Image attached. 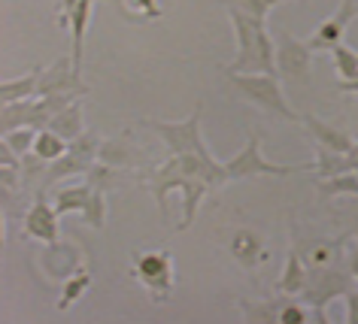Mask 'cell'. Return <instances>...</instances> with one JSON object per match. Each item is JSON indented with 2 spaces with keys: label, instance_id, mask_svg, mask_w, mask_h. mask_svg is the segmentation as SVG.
Masks as SVG:
<instances>
[{
  "label": "cell",
  "instance_id": "obj_26",
  "mask_svg": "<svg viewBox=\"0 0 358 324\" xmlns=\"http://www.w3.org/2000/svg\"><path fill=\"white\" fill-rule=\"evenodd\" d=\"M282 303L285 300H264V303H252V300H240V312H243L246 321H264V324H273L280 321V312H282Z\"/></svg>",
  "mask_w": 358,
  "mask_h": 324
},
{
  "label": "cell",
  "instance_id": "obj_28",
  "mask_svg": "<svg viewBox=\"0 0 358 324\" xmlns=\"http://www.w3.org/2000/svg\"><path fill=\"white\" fill-rule=\"evenodd\" d=\"M101 146H103V140H101V133H94V131H83L76 140H70V152L79 155L83 161H88V164H94L97 161Z\"/></svg>",
  "mask_w": 358,
  "mask_h": 324
},
{
  "label": "cell",
  "instance_id": "obj_16",
  "mask_svg": "<svg viewBox=\"0 0 358 324\" xmlns=\"http://www.w3.org/2000/svg\"><path fill=\"white\" fill-rule=\"evenodd\" d=\"M231 255H234L237 264H243L246 270H252V267L262 264V260H267L262 237L252 233V230H237V237L231 240Z\"/></svg>",
  "mask_w": 358,
  "mask_h": 324
},
{
  "label": "cell",
  "instance_id": "obj_36",
  "mask_svg": "<svg viewBox=\"0 0 358 324\" xmlns=\"http://www.w3.org/2000/svg\"><path fill=\"white\" fill-rule=\"evenodd\" d=\"M346 321L358 324V291H346Z\"/></svg>",
  "mask_w": 358,
  "mask_h": 324
},
{
  "label": "cell",
  "instance_id": "obj_6",
  "mask_svg": "<svg viewBox=\"0 0 358 324\" xmlns=\"http://www.w3.org/2000/svg\"><path fill=\"white\" fill-rule=\"evenodd\" d=\"M228 176L231 179H252V176H289V173H301V170H313L316 164H273L262 155V142H258V133L249 131L246 133V146L243 152H237L231 161H225Z\"/></svg>",
  "mask_w": 358,
  "mask_h": 324
},
{
  "label": "cell",
  "instance_id": "obj_24",
  "mask_svg": "<svg viewBox=\"0 0 358 324\" xmlns=\"http://www.w3.org/2000/svg\"><path fill=\"white\" fill-rule=\"evenodd\" d=\"M319 197H340V194H352L358 197V173H337V176H322L316 182Z\"/></svg>",
  "mask_w": 358,
  "mask_h": 324
},
{
  "label": "cell",
  "instance_id": "obj_15",
  "mask_svg": "<svg viewBox=\"0 0 358 324\" xmlns=\"http://www.w3.org/2000/svg\"><path fill=\"white\" fill-rule=\"evenodd\" d=\"M301 124L310 131V137L316 140L319 146H325L331 152H340V155H346V152L355 146V140L349 137V133L331 128V124H325V122H319L316 115H310V112H301Z\"/></svg>",
  "mask_w": 358,
  "mask_h": 324
},
{
  "label": "cell",
  "instance_id": "obj_4",
  "mask_svg": "<svg viewBox=\"0 0 358 324\" xmlns=\"http://www.w3.org/2000/svg\"><path fill=\"white\" fill-rule=\"evenodd\" d=\"M201 110H203V103L198 101V103H194V110H192V115L185 122L143 119L140 124H143V128H149L152 133H158L170 155H185V152H192V155L210 158V149H207V142H203V137H201Z\"/></svg>",
  "mask_w": 358,
  "mask_h": 324
},
{
  "label": "cell",
  "instance_id": "obj_31",
  "mask_svg": "<svg viewBox=\"0 0 358 324\" xmlns=\"http://www.w3.org/2000/svg\"><path fill=\"white\" fill-rule=\"evenodd\" d=\"M88 185L92 188H101V191H110V188H115V182H119V173H115L113 164H103V161H94L92 167H88Z\"/></svg>",
  "mask_w": 358,
  "mask_h": 324
},
{
  "label": "cell",
  "instance_id": "obj_30",
  "mask_svg": "<svg viewBox=\"0 0 358 324\" xmlns=\"http://www.w3.org/2000/svg\"><path fill=\"white\" fill-rule=\"evenodd\" d=\"M83 219H85V224H92L94 230H103V224H106V197H103L101 188H94L92 197H88V203L83 209Z\"/></svg>",
  "mask_w": 358,
  "mask_h": 324
},
{
  "label": "cell",
  "instance_id": "obj_19",
  "mask_svg": "<svg viewBox=\"0 0 358 324\" xmlns=\"http://www.w3.org/2000/svg\"><path fill=\"white\" fill-rule=\"evenodd\" d=\"M40 73H43V67H34V70H28V73L19 76V79H3V85H0V101H3V103H15V101L37 97Z\"/></svg>",
  "mask_w": 358,
  "mask_h": 324
},
{
  "label": "cell",
  "instance_id": "obj_18",
  "mask_svg": "<svg viewBox=\"0 0 358 324\" xmlns=\"http://www.w3.org/2000/svg\"><path fill=\"white\" fill-rule=\"evenodd\" d=\"M307 279H310V267L303 264L301 251L292 249L289 258H285V270H282L280 282H276V291L280 294H301L303 285H307Z\"/></svg>",
  "mask_w": 358,
  "mask_h": 324
},
{
  "label": "cell",
  "instance_id": "obj_35",
  "mask_svg": "<svg viewBox=\"0 0 358 324\" xmlns=\"http://www.w3.org/2000/svg\"><path fill=\"white\" fill-rule=\"evenodd\" d=\"M310 321V312L303 309L301 303H282V312H280V324H307Z\"/></svg>",
  "mask_w": 358,
  "mask_h": 324
},
{
  "label": "cell",
  "instance_id": "obj_9",
  "mask_svg": "<svg viewBox=\"0 0 358 324\" xmlns=\"http://www.w3.org/2000/svg\"><path fill=\"white\" fill-rule=\"evenodd\" d=\"M46 94H76V97L88 94L83 76L73 70V58H70V55H61L55 64H49L40 73L37 97H46Z\"/></svg>",
  "mask_w": 358,
  "mask_h": 324
},
{
  "label": "cell",
  "instance_id": "obj_7",
  "mask_svg": "<svg viewBox=\"0 0 358 324\" xmlns=\"http://www.w3.org/2000/svg\"><path fill=\"white\" fill-rule=\"evenodd\" d=\"M349 282H352V273L343 270V267H337V264L310 270V279H307V285H303L301 294H303V300H307L313 309H316V321L319 324L328 321V315H325L328 300H334V297L346 294L349 291Z\"/></svg>",
  "mask_w": 358,
  "mask_h": 324
},
{
  "label": "cell",
  "instance_id": "obj_8",
  "mask_svg": "<svg viewBox=\"0 0 358 324\" xmlns=\"http://www.w3.org/2000/svg\"><path fill=\"white\" fill-rule=\"evenodd\" d=\"M276 67H280L282 79L303 85L313 76V49H310V43H303V40L294 37V34L282 31L280 37H276Z\"/></svg>",
  "mask_w": 358,
  "mask_h": 324
},
{
  "label": "cell",
  "instance_id": "obj_32",
  "mask_svg": "<svg viewBox=\"0 0 358 324\" xmlns=\"http://www.w3.org/2000/svg\"><path fill=\"white\" fill-rule=\"evenodd\" d=\"M37 133H40L37 128H15V131H6L3 133V142L24 158L28 152H34V140H37Z\"/></svg>",
  "mask_w": 358,
  "mask_h": 324
},
{
  "label": "cell",
  "instance_id": "obj_5",
  "mask_svg": "<svg viewBox=\"0 0 358 324\" xmlns=\"http://www.w3.org/2000/svg\"><path fill=\"white\" fill-rule=\"evenodd\" d=\"M134 279L146 288L152 303L167 300L173 291V251L170 249H149V251H134Z\"/></svg>",
  "mask_w": 358,
  "mask_h": 324
},
{
  "label": "cell",
  "instance_id": "obj_25",
  "mask_svg": "<svg viewBox=\"0 0 358 324\" xmlns=\"http://www.w3.org/2000/svg\"><path fill=\"white\" fill-rule=\"evenodd\" d=\"M67 152H70V142L49 128H43L37 133V140H34V155H40L43 161H58L61 155H67Z\"/></svg>",
  "mask_w": 358,
  "mask_h": 324
},
{
  "label": "cell",
  "instance_id": "obj_27",
  "mask_svg": "<svg viewBox=\"0 0 358 324\" xmlns=\"http://www.w3.org/2000/svg\"><path fill=\"white\" fill-rule=\"evenodd\" d=\"M88 288H92V273H88V270H79L76 276H70L67 282H64V291H61L58 303H55V309H58V312H67L70 306H73L79 297L88 291Z\"/></svg>",
  "mask_w": 358,
  "mask_h": 324
},
{
  "label": "cell",
  "instance_id": "obj_37",
  "mask_svg": "<svg viewBox=\"0 0 358 324\" xmlns=\"http://www.w3.org/2000/svg\"><path fill=\"white\" fill-rule=\"evenodd\" d=\"M346 270H349V273H352V279H358V246H355V249L346 255Z\"/></svg>",
  "mask_w": 358,
  "mask_h": 324
},
{
  "label": "cell",
  "instance_id": "obj_33",
  "mask_svg": "<svg viewBox=\"0 0 358 324\" xmlns=\"http://www.w3.org/2000/svg\"><path fill=\"white\" fill-rule=\"evenodd\" d=\"M225 3L237 6V10H243L249 15H258V19H267V13H271L276 3H282V0H225Z\"/></svg>",
  "mask_w": 358,
  "mask_h": 324
},
{
  "label": "cell",
  "instance_id": "obj_38",
  "mask_svg": "<svg viewBox=\"0 0 358 324\" xmlns=\"http://www.w3.org/2000/svg\"><path fill=\"white\" fill-rule=\"evenodd\" d=\"M355 173H358V170H355Z\"/></svg>",
  "mask_w": 358,
  "mask_h": 324
},
{
  "label": "cell",
  "instance_id": "obj_1",
  "mask_svg": "<svg viewBox=\"0 0 358 324\" xmlns=\"http://www.w3.org/2000/svg\"><path fill=\"white\" fill-rule=\"evenodd\" d=\"M231 24L237 37V58L225 67V73H271L280 76L276 67V40H271L264 19L249 15L237 6H228Z\"/></svg>",
  "mask_w": 358,
  "mask_h": 324
},
{
  "label": "cell",
  "instance_id": "obj_11",
  "mask_svg": "<svg viewBox=\"0 0 358 324\" xmlns=\"http://www.w3.org/2000/svg\"><path fill=\"white\" fill-rule=\"evenodd\" d=\"M94 15V0H79L70 13L58 15L61 28H70V58H73V70L83 76V55H85V31Z\"/></svg>",
  "mask_w": 358,
  "mask_h": 324
},
{
  "label": "cell",
  "instance_id": "obj_17",
  "mask_svg": "<svg viewBox=\"0 0 358 324\" xmlns=\"http://www.w3.org/2000/svg\"><path fill=\"white\" fill-rule=\"evenodd\" d=\"M179 191H182V221H179V230L192 228L194 219H198V206L201 200L207 197V191H213V188L203 182V179L198 176H189L182 185H179Z\"/></svg>",
  "mask_w": 358,
  "mask_h": 324
},
{
  "label": "cell",
  "instance_id": "obj_12",
  "mask_svg": "<svg viewBox=\"0 0 358 324\" xmlns=\"http://www.w3.org/2000/svg\"><path fill=\"white\" fill-rule=\"evenodd\" d=\"M24 237L40 240L46 246H55L58 242V209L46 203V194L43 191H37L34 206L24 212Z\"/></svg>",
  "mask_w": 358,
  "mask_h": 324
},
{
  "label": "cell",
  "instance_id": "obj_13",
  "mask_svg": "<svg viewBox=\"0 0 358 324\" xmlns=\"http://www.w3.org/2000/svg\"><path fill=\"white\" fill-rule=\"evenodd\" d=\"M355 15H358V0H340L337 13L331 15L325 24H319V31L307 40V43H310V49H313V52H331L340 40H343V34H346V28H349V22H352Z\"/></svg>",
  "mask_w": 358,
  "mask_h": 324
},
{
  "label": "cell",
  "instance_id": "obj_34",
  "mask_svg": "<svg viewBox=\"0 0 358 324\" xmlns=\"http://www.w3.org/2000/svg\"><path fill=\"white\" fill-rule=\"evenodd\" d=\"M131 6H134V15H137V22H155V19L164 15L155 0H131Z\"/></svg>",
  "mask_w": 358,
  "mask_h": 324
},
{
  "label": "cell",
  "instance_id": "obj_23",
  "mask_svg": "<svg viewBox=\"0 0 358 324\" xmlns=\"http://www.w3.org/2000/svg\"><path fill=\"white\" fill-rule=\"evenodd\" d=\"M94 188L92 185H70V188H58L55 191V200H52V206L58 209V215H67V212H83L88 197H92Z\"/></svg>",
  "mask_w": 358,
  "mask_h": 324
},
{
  "label": "cell",
  "instance_id": "obj_20",
  "mask_svg": "<svg viewBox=\"0 0 358 324\" xmlns=\"http://www.w3.org/2000/svg\"><path fill=\"white\" fill-rule=\"evenodd\" d=\"M340 246H343V240H337V242L313 240V242H303V246H298V251H301L303 264H307L310 270H316V267H331V264H337Z\"/></svg>",
  "mask_w": 358,
  "mask_h": 324
},
{
  "label": "cell",
  "instance_id": "obj_10",
  "mask_svg": "<svg viewBox=\"0 0 358 324\" xmlns=\"http://www.w3.org/2000/svg\"><path fill=\"white\" fill-rule=\"evenodd\" d=\"M52 112L46 110L43 97H28V101H15V103H3V112H0V133L15 131V128H37L43 131L49 124Z\"/></svg>",
  "mask_w": 358,
  "mask_h": 324
},
{
  "label": "cell",
  "instance_id": "obj_2",
  "mask_svg": "<svg viewBox=\"0 0 358 324\" xmlns=\"http://www.w3.org/2000/svg\"><path fill=\"white\" fill-rule=\"evenodd\" d=\"M189 176L203 179L213 191L222 188L231 179L228 167L222 164V161H216L213 155L203 158V155H192V152H185V155H170L161 167H155V170H149L146 173V188H149V194L155 197L161 215H167V194L173 191V188L182 185Z\"/></svg>",
  "mask_w": 358,
  "mask_h": 324
},
{
  "label": "cell",
  "instance_id": "obj_3",
  "mask_svg": "<svg viewBox=\"0 0 358 324\" xmlns=\"http://www.w3.org/2000/svg\"><path fill=\"white\" fill-rule=\"evenodd\" d=\"M231 85L237 88V94H243L249 103L262 106L264 112H273L276 119L285 122H301V112H294L289 101H285L282 88H280V76L271 73H228Z\"/></svg>",
  "mask_w": 358,
  "mask_h": 324
},
{
  "label": "cell",
  "instance_id": "obj_14",
  "mask_svg": "<svg viewBox=\"0 0 358 324\" xmlns=\"http://www.w3.org/2000/svg\"><path fill=\"white\" fill-rule=\"evenodd\" d=\"M97 161H103V164H113V167H140L143 164V152L137 149V142H134L131 133L124 131L115 140H106L103 142Z\"/></svg>",
  "mask_w": 358,
  "mask_h": 324
},
{
  "label": "cell",
  "instance_id": "obj_29",
  "mask_svg": "<svg viewBox=\"0 0 358 324\" xmlns=\"http://www.w3.org/2000/svg\"><path fill=\"white\" fill-rule=\"evenodd\" d=\"M331 55H334V64H337V73L343 82H349V79L358 76V52H352L349 46H343V43H337L334 49H331Z\"/></svg>",
  "mask_w": 358,
  "mask_h": 324
},
{
  "label": "cell",
  "instance_id": "obj_22",
  "mask_svg": "<svg viewBox=\"0 0 358 324\" xmlns=\"http://www.w3.org/2000/svg\"><path fill=\"white\" fill-rule=\"evenodd\" d=\"M88 161H83L79 155H73V152H67V155H61L58 161H49V170H46V182H43L40 191L46 194V188L49 185H55L61 182V179H67V176H76V173H88Z\"/></svg>",
  "mask_w": 358,
  "mask_h": 324
},
{
  "label": "cell",
  "instance_id": "obj_21",
  "mask_svg": "<svg viewBox=\"0 0 358 324\" xmlns=\"http://www.w3.org/2000/svg\"><path fill=\"white\" fill-rule=\"evenodd\" d=\"M46 128H49V131H55L58 137H64L67 142H70V140H76L79 133L85 131V128H83V103L73 101L70 106H64V110H61V112L52 115Z\"/></svg>",
  "mask_w": 358,
  "mask_h": 324
}]
</instances>
